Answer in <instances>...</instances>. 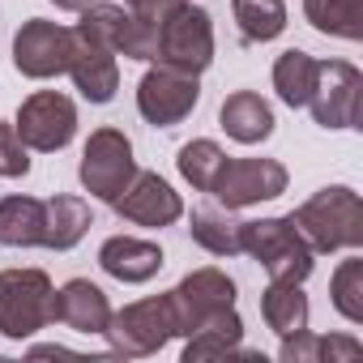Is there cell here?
Listing matches in <instances>:
<instances>
[{
  "label": "cell",
  "mask_w": 363,
  "mask_h": 363,
  "mask_svg": "<svg viewBox=\"0 0 363 363\" xmlns=\"http://www.w3.org/2000/svg\"><path fill=\"white\" fill-rule=\"evenodd\" d=\"M158 65L179 69V73H206L214 60V26L206 9H193L189 0L175 5L171 13H162L158 22Z\"/></svg>",
  "instance_id": "obj_4"
},
{
  "label": "cell",
  "mask_w": 363,
  "mask_h": 363,
  "mask_svg": "<svg viewBox=\"0 0 363 363\" xmlns=\"http://www.w3.org/2000/svg\"><path fill=\"white\" fill-rule=\"evenodd\" d=\"M124 5H128L133 13H145V18H162V13H171L175 5H184V0H124Z\"/></svg>",
  "instance_id": "obj_30"
},
{
  "label": "cell",
  "mask_w": 363,
  "mask_h": 363,
  "mask_svg": "<svg viewBox=\"0 0 363 363\" xmlns=\"http://www.w3.org/2000/svg\"><path fill=\"white\" fill-rule=\"evenodd\" d=\"M73 86L82 90V99L90 103H111L116 99V86H120V69H116V48L103 43L99 35L90 30H73V52H69V69Z\"/></svg>",
  "instance_id": "obj_13"
},
{
  "label": "cell",
  "mask_w": 363,
  "mask_h": 363,
  "mask_svg": "<svg viewBox=\"0 0 363 363\" xmlns=\"http://www.w3.org/2000/svg\"><path fill=\"white\" fill-rule=\"evenodd\" d=\"M303 18L333 39H359L363 35V0H303Z\"/></svg>",
  "instance_id": "obj_23"
},
{
  "label": "cell",
  "mask_w": 363,
  "mask_h": 363,
  "mask_svg": "<svg viewBox=\"0 0 363 363\" xmlns=\"http://www.w3.org/2000/svg\"><path fill=\"white\" fill-rule=\"evenodd\" d=\"M218 124L227 128V137H235L240 145H257L274 133V111L269 103L257 94V90H235L223 99V111H218Z\"/></svg>",
  "instance_id": "obj_17"
},
{
  "label": "cell",
  "mask_w": 363,
  "mask_h": 363,
  "mask_svg": "<svg viewBox=\"0 0 363 363\" xmlns=\"http://www.w3.org/2000/svg\"><path fill=\"white\" fill-rule=\"evenodd\" d=\"M48 201L39 197H5L0 201V244L5 248H43Z\"/></svg>",
  "instance_id": "obj_18"
},
{
  "label": "cell",
  "mask_w": 363,
  "mask_h": 363,
  "mask_svg": "<svg viewBox=\"0 0 363 363\" xmlns=\"http://www.w3.org/2000/svg\"><path fill=\"white\" fill-rule=\"evenodd\" d=\"M189 231H193V240H197L206 252H214V257H235V252H240V223L227 214V206H223V210H210V206L193 210Z\"/></svg>",
  "instance_id": "obj_25"
},
{
  "label": "cell",
  "mask_w": 363,
  "mask_h": 363,
  "mask_svg": "<svg viewBox=\"0 0 363 363\" xmlns=\"http://www.w3.org/2000/svg\"><path fill=\"white\" fill-rule=\"evenodd\" d=\"M218 308H235V282L223 269H197L179 282L175 291H167V312H171V333H193L210 312Z\"/></svg>",
  "instance_id": "obj_8"
},
{
  "label": "cell",
  "mask_w": 363,
  "mask_h": 363,
  "mask_svg": "<svg viewBox=\"0 0 363 363\" xmlns=\"http://www.w3.org/2000/svg\"><path fill=\"white\" fill-rule=\"evenodd\" d=\"M69 52H73V30L43 22V18H30L13 35V65H18V73H26L35 82L60 77L69 69Z\"/></svg>",
  "instance_id": "obj_10"
},
{
  "label": "cell",
  "mask_w": 363,
  "mask_h": 363,
  "mask_svg": "<svg viewBox=\"0 0 363 363\" xmlns=\"http://www.w3.org/2000/svg\"><path fill=\"white\" fill-rule=\"evenodd\" d=\"M333 308L354 325L363 320V261L359 257L337 265V274H333Z\"/></svg>",
  "instance_id": "obj_28"
},
{
  "label": "cell",
  "mask_w": 363,
  "mask_h": 363,
  "mask_svg": "<svg viewBox=\"0 0 363 363\" xmlns=\"http://www.w3.org/2000/svg\"><path fill=\"white\" fill-rule=\"evenodd\" d=\"M56 320L77 333H103L111 320V303L90 278H73L56 291Z\"/></svg>",
  "instance_id": "obj_16"
},
{
  "label": "cell",
  "mask_w": 363,
  "mask_h": 363,
  "mask_svg": "<svg viewBox=\"0 0 363 363\" xmlns=\"http://www.w3.org/2000/svg\"><path fill=\"white\" fill-rule=\"evenodd\" d=\"M291 223L312 252H337V248L363 244V206H359V193L346 184L320 189L312 201H303L291 214Z\"/></svg>",
  "instance_id": "obj_1"
},
{
  "label": "cell",
  "mask_w": 363,
  "mask_h": 363,
  "mask_svg": "<svg viewBox=\"0 0 363 363\" xmlns=\"http://www.w3.org/2000/svg\"><path fill=\"white\" fill-rule=\"evenodd\" d=\"M261 316L278 337H291L299 329H308V299L299 291V282H269L261 295Z\"/></svg>",
  "instance_id": "obj_20"
},
{
  "label": "cell",
  "mask_w": 363,
  "mask_h": 363,
  "mask_svg": "<svg viewBox=\"0 0 363 363\" xmlns=\"http://www.w3.org/2000/svg\"><path fill=\"white\" fill-rule=\"evenodd\" d=\"M231 13H235L244 43H269L286 30L282 0H231Z\"/></svg>",
  "instance_id": "obj_24"
},
{
  "label": "cell",
  "mask_w": 363,
  "mask_h": 363,
  "mask_svg": "<svg viewBox=\"0 0 363 363\" xmlns=\"http://www.w3.org/2000/svg\"><path fill=\"white\" fill-rule=\"evenodd\" d=\"M175 162H179V175H184L197 193H210V189H214V179H218V171H223V162H227V154H223L218 141L197 137V141H189L184 150H179Z\"/></svg>",
  "instance_id": "obj_26"
},
{
  "label": "cell",
  "mask_w": 363,
  "mask_h": 363,
  "mask_svg": "<svg viewBox=\"0 0 363 363\" xmlns=\"http://www.w3.org/2000/svg\"><path fill=\"white\" fill-rule=\"evenodd\" d=\"M56 320V286L43 269L0 274V333L22 342Z\"/></svg>",
  "instance_id": "obj_3"
},
{
  "label": "cell",
  "mask_w": 363,
  "mask_h": 363,
  "mask_svg": "<svg viewBox=\"0 0 363 363\" xmlns=\"http://www.w3.org/2000/svg\"><path fill=\"white\" fill-rule=\"evenodd\" d=\"M201 99V86H197V73H179V69H150L137 86V111L158 124V128H171L179 124Z\"/></svg>",
  "instance_id": "obj_9"
},
{
  "label": "cell",
  "mask_w": 363,
  "mask_h": 363,
  "mask_svg": "<svg viewBox=\"0 0 363 363\" xmlns=\"http://www.w3.org/2000/svg\"><path fill=\"white\" fill-rule=\"evenodd\" d=\"M240 337H244V325L235 316V308H218L210 312L193 333H189V346H184V359H223V354H235L240 350Z\"/></svg>",
  "instance_id": "obj_19"
},
{
  "label": "cell",
  "mask_w": 363,
  "mask_h": 363,
  "mask_svg": "<svg viewBox=\"0 0 363 363\" xmlns=\"http://www.w3.org/2000/svg\"><path fill=\"white\" fill-rule=\"evenodd\" d=\"M103 333L111 337V350H116V354H154V350L171 337L167 295L128 303L124 312H111V320H107Z\"/></svg>",
  "instance_id": "obj_12"
},
{
  "label": "cell",
  "mask_w": 363,
  "mask_h": 363,
  "mask_svg": "<svg viewBox=\"0 0 363 363\" xmlns=\"http://www.w3.org/2000/svg\"><path fill=\"white\" fill-rule=\"evenodd\" d=\"M359 350L363 346L354 337H312L308 329H299V333L282 337L278 359H286V363H303V359H354Z\"/></svg>",
  "instance_id": "obj_27"
},
{
  "label": "cell",
  "mask_w": 363,
  "mask_h": 363,
  "mask_svg": "<svg viewBox=\"0 0 363 363\" xmlns=\"http://www.w3.org/2000/svg\"><path fill=\"white\" fill-rule=\"evenodd\" d=\"M52 5H56V9H69V13H82V9L94 5V0H52Z\"/></svg>",
  "instance_id": "obj_31"
},
{
  "label": "cell",
  "mask_w": 363,
  "mask_h": 363,
  "mask_svg": "<svg viewBox=\"0 0 363 363\" xmlns=\"http://www.w3.org/2000/svg\"><path fill=\"white\" fill-rule=\"evenodd\" d=\"M316 73H320V60H312L308 52L291 48L274 60V90L282 94V103L291 107H308L312 90H316Z\"/></svg>",
  "instance_id": "obj_22"
},
{
  "label": "cell",
  "mask_w": 363,
  "mask_h": 363,
  "mask_svg": "<svg viewBox=\"0 0 363 363\" xmlns=\"http://www.w3.org/2000/svg\"><path fill=\"white\" fill-rule=\"evenodd\" d=\"M90 231V206L82 197H52L48 201V218H43V248H73L82 235Z\"/></svg>",
  "instance_id": "obj_21"
},
{
  "label": "cell",
  "mask_w": 363,
  "mask_h": 363,
  "mask_svg": "<svg viewBox=\"0 0 363 363\" xmlns=\"http://www.w3.org/2000/svg\"><path fill=\"white\" fill-rule=\"evenodd\" d=\"M227 210H244L257 201H274L286 193V167L274 158H227L214 189H210Z\"/></svg>",
  "instance_id": "obj_7"
},
{
  "label": "cell",
  "mask_w": 363,
  "mask_h": 363,
  "mask_svg": "<svg viewBox=\"0 0 363 363\" xmlns=\"http://www.w3.org/2000/svg\"><path fill=\"white\" fill-rule=\"evenodd\" d=\"M99 265H103V274H111L120 282H150L162 269V248L150 240H137V235H111L99 248Z\"/></svg>",
  "instance_id": "obj_15"
},
{
  "label": "cell",
  "mask_w": 363,
  "mask_h": 363,
  "mask_svg": "<svg viewBox=\"0 0 363 363\" xmlns=\"http://www.w3.org/2000/svg\"><path fill=\"white\" fill-rule=\"evenodd\" d=\"M359 99H363V77L346 60H329L316 73V90L308 99V111L316 116L320 128H354L359 124Z\"/></svg>",
  "instance_id": "obj_11"
},
{
  "label": "cell",
  "mask_w": 363,
  "mask_h": 363,
  "mask_svg": "<svg viewBox=\"0 0 363 363\" xmlns=\"http://www.w3.org/2000/svg\"><path fill=\"white\" fill-rule=\"evenodd\" d=\"M240 252L257 257L269 274V282H303L312 274V248L295 231L291 218H261L240 223Z\"/></svg>",
  "instance_id": "obj_2"
},
{
  "label": "cell",
  "mask_w": 363,
  "mask_h": 363,
  "mask_svg": "<svg viewBox=\"0 0 363 363\" xmlns=\"http://www.w3.org/2000/svg\"><path fill=\"white\" fill-rule=\"evenodd\" d=\"M30 171V158H26V145L18 137L13 124H0V175L5 179H18Z\"/></svg>",
  "instance_id": "obj_29"
},
{
  "label": "cell",
  "mask_w": 363,
  "mask_h": 363,
  "mask_svg": "<svg viewBox=\"0 0 363 363\" xmlns=\"http://www.w3.org/2000/svg\"><path fill=\"white\" fill-rule=\"evenodd\" d=\"M18 137L26 150H39V154H52V150H65L77 133V107L69 94L60 90H39L22 103L18 120H13Z\"/></svg>",
  "instance_id": "obj_6"
},
{
  "label": "cell",
  "mask_w": 363,
  "mask_h": 363,
  "mask_svg": "<svg viewBox=\"0 0 363 363\" xmlns=\"http://www.w3.org/2000/svg\"><path fill=\"white\" fill-rule=\"evenodd\" d=\"M120 218L137 223V227H171L179 214H184V201H179V193L167 184L162 175L154 171H137L128 179V189L111 201Z\"/></svg>",
  "instance_id": "obj_14"
},
{
  "label": "cell",
  "mask_w": 363,
  "mask_h": 363,
  "mask_svg": "<svg viewBox=\"0 0 363 363\" xmlns=\"http://www.w3.org/2000/svg\"><path fill=\"white\" fill-rule=\"evenodd\" d=\"M82 184L90 197L99 201H116L124 189H128V179L137 175V162H133V141L120 133V128H94L86 150H82Z\"/></svg>",
  "instance_id": "obj_5"
}]
</instances>
